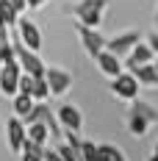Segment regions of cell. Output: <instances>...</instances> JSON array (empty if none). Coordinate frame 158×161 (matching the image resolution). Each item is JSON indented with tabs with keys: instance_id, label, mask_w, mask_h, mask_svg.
<instances>
[{
	"instance_id": "obj_1",
	"label": "cell",
	"mask_w": 158,
	"mask_h": 161,
	"mask_svg": "<svg viewBox=\"0 0 158 161\" xmlns=\"http://www.w3.org/2000/svg\"><path fill=\"white\" fill-rule=\"evenodd\" d=\"M108 0H80L75 6V14H78V22L89 25V28H97L103 22V11H106Z\"/></svg>"
},
{
	"instance_id": "obj_2",
	"label": "cell",
	"mask_w": 158,
	"mask_h": 161,
	"mask_svg": "<svg viewBox=\"0 0 158 161\" xmlns=\"http://www.w3.org/2000/svg\"><path fill=\"white\" fill-rule=\"evenodd\" d=\"M153 119H158V114L153 111L150 106H144V103H139V100H133V111H130V117H128L130 133H133V136H144Z\"/></svg>"
},
{
	"instance_id": "obj_3",
	"label": "cell",
	"mask_w": 158,
	"mask_h": 161,
	"mask_svg": "<svg viewBox=\"0 0 158 161\" xmlns=\"http://www.w3.org/2000/svg\"><path fill=\"white\" fill-rule=\"evenodd\" d=\"M14 50H17V61H19V67H22V72H28V75H33V78H45L47 67L42 64V58L36 56V50L25 47L22 42H17Z\"/></svg>"
},
{
	"instance_id": "obj_4",
	"label": "cell",
	"mask_w": 158,
	"mask_h": 161,
	"mask_svg": "<svg viewBox=\"0 0 158 161\" xmlns=\"http://www.w3.org/2000/svg\"><path fill=\"white\" fill-rule=\"evenodd\" d=\"M19 75H22V67H19L17 58L8 61V64H3V69H0V92L14 97L19 92Z\"/></svg>"
},
{
	"instance_id": "obj_5",
	"label": "cell",
	"mask_w": 158,
	"mask_h": 161,
	"mask_svg": "<svg viewBox=\"0 0 158 161\" xmlns=\"http://www.w3.org/2000/svg\"><path fill=\"white\" fill-rule=\"evenodd\" d=\"M139 80L133 72H122V75H117V78L111 80V92L117 97H125V100H136L139 97Z\"/></svg>"
},
{
	"instance_id": "obj_6",
	"label": "cell",
	"mask_w": 158,
	"mask_h": 161,
	"mask_svg": "<svg viewBox=\"0 0 158 161\" xmlns=\"http://www.w3.org/2000/svg\"><path fill=\"white\" fill-rule=\"evenodd\" d=\"M45 80H47V86H50V95H56V97L67 95L69 86H72V75L67 69H58V67H47Z\"/></svg>"
},
{
	"instance_id": "obj_7",
	"label": "cell",
	"mask_w": 158,
	"mask_h": 161,
	"mask_svg": "<svg viewBox=\"0 0 158 161\" xmlns=\"http://www.w3.org/2000/svg\"><path fill=\"white\" fill-rule=\"evenodd\" d=\"M78 36H80L83 47H86V53H89L92 58H97V56H100V53L106 50V39L100 36V31L89 28V25H83V22L78 25Z\"/></svg>"
},
{
	"instance_id": "obj_8",
	"label": "cell",
	"mask_w": 158,
	"mask_h": 161,
	"mask_svg": "<svg viewBox=\"0 0 158 161\" xmlns=\"http://www.w3.org/2000/svg\"><path fill=\"white\" fill-rule=\"evenodd\" d=\"M139 42H142V33L139 31H128V33H122V36H114L111 42H106V50L117 53V56H128Z\"/></svg>"
},
{
	"instance_id": "obj_9",
	"label": "cell",
	"mask_w": 158,
	"mask_h": 161,
	"mask_svg": "<svg viewBox=\"0 0 158 161\" xmlns=\"http://www.w3.org/2000/svg\"><path fill=\"white\" fill-rule=\"evenodd\" d=\"M17 28H19V42L25 45V47H31V50H36L39 53V47H42V31L33 25V19H19L17 22Z\"/></svg>"
},
{
	"instance_id": "obj_10",
	"label": "cell",
	"mask_w": 158,
	"mask_h": 161,
	"mask_svg": "<svg viewBox=\"0 0 158 161\" xmlns=\"http://www.w3.org/2000/svg\"><path fill=\"white\" fill-rule=\"evenodd\" d=\"M97 67H100V72H106L108 78H117V75H122V61H119V56L117 53H111V50H103L100 56L95 58Z\"/></svg>"
},
{
	"instance_id": "obj_11",
	"label": "cell",
	"mask_w": 158,
	"mask_h": 161,
	"mask_svg": "<svg viewBox=\"0 0 158 161\" xmlns=\"http://www.w3.org/2000/svg\"><path fill=\"white\" fill-rule=\"evenodd\" d=\"M155 58V53H153V47L150 45H144V42H139L136 47L128 53V58H125V64H128V69H133V67H142V64H150Z\"/></svg>"
},
{
	"instance_id": "obj_12",
	"label": "cell",
	"mask_w": 158,
	"mask_h": 161,
	"mask_svg": "<svg viewBox=\"0 0 158 161\" xmlns=\"http://www.w3.org/2000/svg\"><path fill=\"white\" fill-rule=\"evenodd\" d=\"M58 122H61L67 130H80V125H83V117H80V111L75 108V106L64 103L61 108H58Z\"/></svg>"
},
{
	"instance_id": "obj_13",
	"label": "cell",
	"mask_w": 158,
	"mask_h": 161,
	"mask_svg": "<svg viewBox=\"0 0 158 161\" xmlns=\"http://www.w3.org/2000/svg\"><path fill=\"white\" fill-rule=\"evenodd\" d=\"M25 139H28L25 122L22 119H8V145H11V150H22Z\"/></svg>"
},
{
	"instance_id": "obj_14",
	"label": "cell",
	"mask_w": 158,
	"mask_h": 161,
	"mask_svg": "<svg viewBox=\"0 0 158 161\" xmlns=\"http://www.w3.org/2000/svg\"><path fill=\"white\" fill-rule=\"evenodd\" d=\"M130 72H133L136 80L144 83V86H158V69H155L153 61H150V64H142V67H133Z\"/></svg>"
},
{
	"instance_id": "obj_15",
	"label": "cell",
	"mask_w": 158,
	"mask_h": 161,
	"mask_svg": "<svg viewBox=\"0 0 158 161\" xmlns=\"http://www.w3.org/2000/svg\"><path fill=\"white\" fill-rule=\"evenodd\" d=\"M47 136H53V133H50V128H47V122H45V119H36V122L28 125V139H33L36 145H45V142H47Z\"/></svg>"
},
{
	"instance_id": "obj_16",
	"label": "cell",
	"mask_w": 158,
	"mask_h": 161,
	"mask_svg": "<svg viewBox=\"0 0 158 161\" xmlns=\"http://www.w3.org/2000/svg\"><path fill=\"white\" fill-rule=\"evenodd\" d=\"M22 161H45L42 145H36L33 139H25V145H22Z\"/></svg>"
},
{
	"instance_id": "obj_17",
	"label": "cell",
	"mask_w": 158,
	"mask_h": 161,
	"mask_svg": "<svg viewBox=\"0 0 158 161\" xmlns=\"http://www.w3.org/2000/svg\"><path fill=\"white\" fill-rule=\"evenodd\" d=\"M14 111H17V117H28V114L33 111V95L17 92L14 95Z\"/></svg>"
},
{
	"instance_id": "obj_18",
	"label": "cell",
	"mask_w": 158,
	"mask_h": 161,
	"mask_svg": "<svg viewBox=\"0 0 158 161\" xmlns=\"http://www.w3.org/2000/svg\"><path fill=\"white\" fill-rule=\"evenodd\" d=\"M97 161H125V156L114 145H97Z\"/></svg>"
},
{
	"instance_id": "obj_19",
	"label": "cell",
	"mask_w": 158,
	"mask_h": 161,
	"mask_svg": "<svg viewBox=\"0 0 158 161\" xmlns=\"http://www.w3.org/2000/svg\"><path fill=\"white\" fill-rule=\"evenodd\" d=\"M0 17H3V22L8 28H14L17 22H19V11L11 6V0H0Z\"/></svg>"
},
{
	"instance_id": "obj_20",
	"label": "cell",
	"mask_w": 158,
	"mask_h": 161,
	"mask_svg": "<svg viewBox=\"0 0 158 161\" xmlns=\"http://www.w3.org/2000/svg\"><path fill=\"white\" fill-rule=\"evenodd\" d=\"M50 97V86H47V80L45 78H36V83H33V100H47Z\"/></svg>"
},
{
	"instance_id": "obj_21",
	"label": "cell",
	"mask_w": 158,
	"mask_h": 161,
	"mask_svg": "<svg viewBox=\"0 0 158 161\" xmlns=\"http://www.w3.org/2000/svg\"><path fill=\"white\" fill-rule=\"evenodd\" d=\"M80 158L83 161H97V145L95 142H80Z\"/></svg>"
},
{
	"instance_id": "obj_22",
	"label": "cell",
	"mask_w": 158,
	"mask_h": 161,
	"mask_svg": "<svg viewBox=\"0 0 158 161\" xmlns=\"http://www.w3.org/2000/svg\"><path fill=\"white\" fill-rule=\"evenodd\" d=\"M58 153H61V158H64V161H83V158H80V150H75L69 142L58 147Z\"/></svg>"
},
{
	"instance_id": "obj_23",
	"label": "cell",
	"mask_w": 158,
	"mask_h": 161,
	"mask_svg": "<svg viewBox=\"0 0 158 161\" xmlns=\"http://www.w3.org/2000/svg\"><path fill=\"white\" fill-rule=\"evenodd\" d=\"M33 83H36V78L28 75V72H22V75H19V92H22V95H33Z\"/></svg>"
},
{
	"instance_id": "obj_24",
	"label": "cell",
	"mask_w": 158,
	"mask_h": 161,
	"mask_svg": "<svg viewBox=\"0 0 158 161\" xmlns=\"http://www.w3.org/2000/svg\"><path fill=\"white\" fill-rule=\"evenodd\" d=\"M6 45H11V39H8V25L0 17V47H6Z\"/></svg>"
},
{
	"instance_id": "obj_25",
	"label": "cell",
	"mask_w": 158,
	"mask_h": 161,
	"mask_svg": "<svg viewBox=\"0 0 158 161\" xmlns=\"http://www.w3.org/2000/svg\"><path fill=\"white\" fill-rule=\"evenodd\" d=\"M147 45H150V47H153V53L158 56V33H150V36H147Z\"/></svg>"
},
{
	"instance_id": "obj_26",
	"label": "cell",
	"mask_w": 158,
	"mask_h": 161,
	"mask_svg": "<svg viewBox=\"0 0 158 161\" xmlns=\"http://www.w3.org/2000/svg\"><path fill=\"white\" fill-rule=\"evenodd\" d=\"M45 161H64V158H61L58 150H47V153H45Z\"/></svg>"
},
{
	"instance_id": "obj_27",
	"label": "cell",
	"mask_w": 158,
	"mask_h": 161,
	"mask_svg": "<svg viewBox=\"0 0 158 161\" xmlns=\"http://www.w3.org/2000/svg\"><path fill=\"white\" fill-rule=\"evenodd\" d=\"M11 6H14L17 11H19V14H22V11H25V8H28V0H11Z\"/></svg>"
},
{
	"instance_id": "obj_28",
	"label": "cell",
	"mask_w": 158,
	"mask_h": 161,
	"mask_svg": "<svg viewBox=\"0 0 158 161\" xmlns=\"http://www.w3.org/2000/svg\"><path fill=\"white\" fill-rule=\"evenodd\" d=\"M47 0H28V8H42Z\"/></svg>"
},
{
	"instance_id": "obj_29",
	"label": "cell",
	"mask_w": 158,
	"mask_h": 161,
	"mask_svg": "<svg viewBox=\"0 0 158 161\" xmlns=\"http://www.w3.org/2000/svg\"><path fill=\"white\" fill-rule=\"evenodd\" d=\"M150 161H158V156H153V158H150Z\"/></svg>"
},
{
	"instance_id": "obj_30",
	"label": "cell",
	"mask_w": 158,
	"mask_h": 161,
	"mask_svg": "<svg viewBox=\"0 0 158 161\" xmlns=\"http://www.w3.org/2000/svg\"><path fill=\"white\" fill-rule=\"evenodd\" d=\"M153 64H155V69H158V58H155V61H153Z\"/></svg>"
},
{
	"instance_id": "obj_31",
	"label": "cell",
	"mask_w": 158,
	"mask_h": 161,
	"mask_svg": "<svg viewBox=\"0 0 158 161\" xmlns=\"http://www.w3.org/2000/svg\"><path fill=\"white\" fill-rule=\"evenodd\" d=\"M155 156H158V145H155Z\"/></svg>"
}]
</instances>
